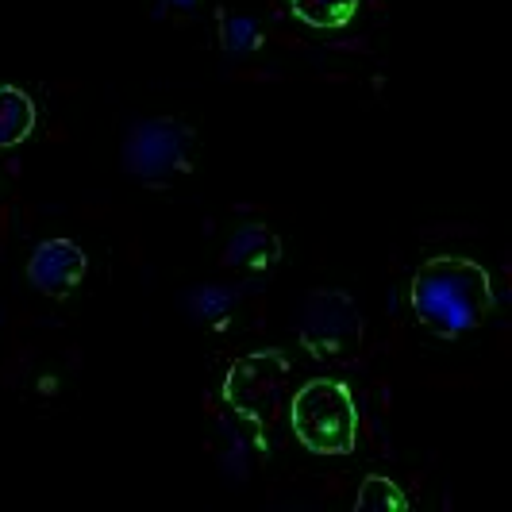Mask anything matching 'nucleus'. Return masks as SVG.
<instances>
[{"label": "nucleus", "instance_id": "nucleus-5", "mask_svg": "<svg viewBox=\"0 0 512 512\" xmlns=\"http://www.w3.org/2000/svg\"><path fill=\"white\" fill-rule=\"evenodd\" d=\"M89 274V255L77 247L74 239H47L39 243L27 258V278L39 293L47 297H66Z\"/></svg>", "mask_w": 512, "mask_h": 512}, {"label": "nucleus", "instance_id": "nucleus-3", "mask_svg": "<svg viewBox=\"0 0 512 512\" xmlns=\"http://www.w3.org/2000/svg\"><path fill=\"white\" fill-rule=\"evenodd\" d=\"M193 166V128L181 120H139L124 135V170L143 185H170Z\"/></svg>", "mask_w": 512, "mask_h": 512}, {"label": "nucleus", "instance_id": "nucleus-9", "mask_svg": "<svg viewBox=\"0 0 512 512\" xmlns=\"http://www.w3.org/2000/svg\"><path fill=\"white\" fill-rule=\"evenodd\" d=\"M359 509L401 512V509H409V497L401 493L397 482H389V478H382V474H370L359 489Z\"/></svg>", "mask_w": 512, "mask_h": 512}, {"label": "nucleus", "instance_id": "nucleus-10", "mask_svg": "<svg viewBox=\"0 0 512 512\" xmlns=\"http://www.w3.org/2000/svg\"><path fill=\"white\" fill-rule=\"evenodd\" d=\"M220 39H224V51H231V54H251V51H258V43H262L255 20H247V16H228V12H224V24H220Z\"/></svg>", "mask_w": 512, "mask_h": 512}, {"label": "nucleus", "instance_id": "nucleus-6", "mask_svg": "<svg viewBox=\"0 0 512 512\" xmlns=\"http://www.w3.org/2000/svg\"><path fill=\"white\" fill-rule=\"evenodd\" d=\"M278 258H282V239L266 228V224H243V228L231 235L228 251H224V262L247 270V274L274 270Z\"/></svg>", "mask_w": 512, "mask_h": 512}, {"label": "nucleus", "instance_id": "nucleus-4", "mask_svg": "<svg viewBox=\"0 0 512 512\" xmlns=\"http://www.w3.org/2000/svg\"><path fill=\"white\" fill-rule=\"evenodd\" d=\"M301 343L312 359L347 362L362 347V316L339 289H316L301 312Z\"/></svg>", "mask_w": 512, "mask_h": 512}, {"label": "nucleus", "instance_id": "nucleus-1", "mask_svg": "<svg viewBox=\"0 0 512 512\" xmlns=\"http://www.w3.org/2000/svg\"><path fill=\"white\" fill-rule=\"evenodd\" d=\"M412 312L436 335H466L493 308V285L486 266L474 258H432L412 278Z\"/></svg>", "mask_w": 512, "mask_h": 512}, {"label": "nucleus", "instance_id": "nucleus-7", "mask_svg": "<svg viewBox=\"0 0 512 512\" xmlns=\"http://www.w3.org/2000/svg\"><path fill=\"white\" fill-rule=\"evenodd\" d=\"M35 131V101L16 85H0V151L20 147Z\"/></svg>", "mask_w": 512, "mask_h": 512}, {"label": "nucleus", "instance_id": "nucleus-2", "mask_svg": "<svg viewBox=\"0 0 512 512\" xmlns=\"http://www.w3.org/2000/svg\"><path fill=\"white\" fill-rule=\"evenodd\" d=\"M289 428L312 455H351L359 447V405L335 378H312L293 393Z\"/></svg>", "mask_w": 512, "mask_h": 512}, {"label": "nucleus", "instance_id": "nucleus-8", "mask_svg": "<svg viewBox=\"0 0 512 512\" xmlns=\"http://www.w3.org/2000/svg\"><path fill=\"white\" fill-rule=\"evenodd\" d=\"M362 0H289V12L305 27L316 31H339L359 16Z\"/></svg>", "mask_w": 512, "mask_h": 512}]
</instances>
